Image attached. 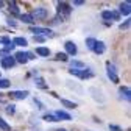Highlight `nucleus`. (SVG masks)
Segmentation results:
<instances>
[{
	"label": "nucleus",
	"instance_id": "28",
	"mask_svg": "<svg viewBox=\"0 0 131 131\" xmlns=\"http://www.w3.org/2000/svg\"><path fill=\"white\" fill-rule=\"evenodd\" d=\"M0 42H3V44L8 45V44H11V39L9 38H0Z\"/></svg>",
	"mask_w": 131,
	"mask_h": 131
},
{
	"label": "nucleus",
	"instance_id": "19",
	"mask_svg": "<svg viewBox=\"0 0 131 131\" xmlns=\"http://www.w3.org/2000/svg\"><path fill=\"white\" fill-rule=\"evenodd\" d=\"M9 88V81L5 78H0V89H8Z\"/></svg>",
	"mask_w": 131,
	"mask_h": 131
},
{
	"label": "nucleus",
	"instance_id": "13",
	"mask_svg": "<svg viewBox=\"0 0 131 131\" xmlns=\"http://www.w3.org/2000/svg\"><path fill=\"white\" fill-rule=\"evenodd\" d=\"M19 17H20V20H24L25 24H35V22H36L35 19H33V16L28 14V13H25V14H19Z\"/></svg>",
	"mask_w": 131,
	"mask_h": 131
},
{
	"label": "nucleus",
	"instance_id": "29",
	"mask_svg": "<svg viewBox=\"0 0 131 131\" xmlns=\"http://www.w3.org/2000/svg\"><path fill=\"white\" fill-rule=\"evenodd\" d=\"M129 27V20H126L125 24H120V30H123V28H128Z\"/></svg>",
	"mask_w": 131,
	"mask_h": 131
},
{
	"label": "nucleus",
	"instance_id": "5",
	"mask_svg": "<svg viewBox=\"0 0 131 131\" xmlns=\"http://www.w3.org/2000/svg\"><path fill=\"white\" fill-rule=\"evenodd\" d=\"M64 47H66V55H70V56H75L77 55V52H78V48H77V45H75V42H72V41H67L64 44Z\"/></svg>",
	"mask_w": 131,
	"mask_h": 131
},
{
	"label": "nucleus",
	"instance_id": "11",
	"mask_svg": "<svg viewBox=\"0 0 131 131\" xmlns=\"http://www.w3.org/2000/svg\"><path fill=\"white\" fill-rule=\"evenodd\" d=\"M119 11H120V14H123V16H129V13H131V9H129V2H122L120 6H119Z\"/></svg>",
	"mask_w": 131,
	"mask_h": 131
},
{
	"label": "nucleus",
	"instance_id": "32",
	"mask_svg": "<svg viewBox=\"0 0 131 131\" xmlns=\"http://www.w3.org/2000/svg\"><path fill=\"white\" fill-rule=\"evenodd\" d=\"M56 131H67V129H64V128H59V129H56Z\"/></svg>",
	"mask_w": 131,
	"mask_h": 131
},
{
	"label": "nucleus",
	"instance_id": "12",
	"mask_svg": "<svg viewBox=\"0 0 131 131\" xmlns=\"http://www.w3.org/2000/svg\"><path fill=\"white\" fill-rule=\"evenodd\" d=\"M55 117H56L58 120H70V119H72L70 114H67L66 111H56V112H55Z\"/></svg>",
	"mask_w": 131,
	"mask_h": 131
},
{
	"label": "nucleus",
	"instance_id": "17",
	"mask_svg": "<svg viewBox=\"0 0 131 131\" xmlns=\"http://www.w3.org/2000/svg\"><path fill=\"white\" fill-rule=\"evenodd\" d=\"M8 6H9V11L13 14H19V8H17V5H16V2H9Z\"/></svg>",
	"mask_w": 131,
	"mask_h": 131
},
{
	"label": "nucleus",
	"instance_id": "31",
	"mask_svg": "<svg viewBox=\"0 0 131 131\" xmlns=\"http://www.w3.org/2000/svg\"><path fill=\"white\" fill-rule=\"evenodd\" d=\"M35 41H38V42H42V41H44V38H42V36H35Z\"/></svg>",
	"mask_w": 131,
	"mask_h": 131
},
{
	"label": "nucleus",
	"instance_id": "2",
	"mask_svg": "<svg viewBox=\"0 0 131 131\" xmlns=\"http://www.w3.org/2000/svg\"><path fill=\"white\" fill-rule=\"evenodd\" d=\"M70 11H72V8H70V5L67 2H59L58 3V13L61 14V19L67 17V16L70 14Z\"/></svg>",
	"mask_w": 131,
	"mask_h": 131
},
{
	"label": "nucleus",
	"instance_id": "23",
	"mask_svg": "<svg viewBox=\"0 0 131 131\" xmlns=\"http://www.w3.org/2000/svg\"><path fill=\"white\" fill-rule=\"evenodd\" d=\"M14 112H16V106H14V105H8V106H6V114L13 116Z\"/></svg>",
	"mask_w": 131,
	"mask_h": 131
},
{
	"label": "nucleus",
	"instance_id": "8",
	"mask_svg": "<svg viewBox=\"0 0 131 131\" xmlns=\"http://www.w3.org/2000/svg\"><path fill=\"white\" fill-rule=\"evenodd\" d=\"M14 59H16V62L25 64V62L28 61V53H27V52H17V53L14 55Z\"/></svg>",
	"mask_w": 131,
	"mask_h": 131
},
{
	"label": "nucleus",
	"instance_id": "24",
	"mask_svg": "<svg viewBox=\"0 0 131 131\" xmlns=\"http://www.w3.org/2000/svg\"><path fill=\"white\" fill-rule=\"evenodd\" d=\"M70 66H72V69H75V67H84V64L81 62V61H72Z\"/></svg>",
	"mask_w": 131,
	"mask_h": 131
},
{
	"label": "nucleus",
	"instance_id": "21",
	"mask_svg": "<svg viewBox=\"0 0 131 131\" xmlns=\"http://www.w3.org/2000/svg\"><path fill=\"white\" fill-rule=\"evenodd\" d=\"M120 94H123L126 100H129V88H126V86L123 88V86H122V88H120Z\"/></svg>",
	"mask_w": 131,
	"mask_h": 131
},
{
	"label": "nucleus",
	"instance_id": "14",
	"mask_svg": "<svg viewBox=\"0 0 131 131\" xmlns=\"http://www.w3.org/2000/svg\"><path fill=\"white\" fill-rule=\"evenodd\" d=\"M36 53L39 56H50V50H48L47 47H38L36 48Z\"/></svg>",
	"mask_w": 131,
	"mask_h": 131
},
{
	"label": "nucleus",
	"instance_id": "4",
	"mask_svg": "<svg viewBox=\"0 0 131 131\" xmlns=\"http://www.w3.org/2000/svg\"><path fill=\"white\" fill-rule=\"evenodd\" d=\"M30 31L35 33L36 36H39V35L50 36V35H52V30H50V28H42V27H30Z\"/></svg>",
	"mask_w": 131,
	"mask_h": 131
},
{
	"label": "nucleus",
	"instance_id": "1",
	"mask_svg": "<svg viewBox=\"0 0 131 131\" xmlns=\"http://www.w3.org/2000/svg\"><path fill=\"white\" fill-rule=\"evenodd\" d=\"M31 16H33V19H47V16H48V11L44 8V6H39V8H35V9H33V13H30Z\"/></svg>",
	"mask_w": 131,
	"mask_h": 131
},
{
	"label": "nucleus",
	"instance_id": "33",
	"mask_svg": "<svg viewBox=\"0 0 131 131\" xmlns=\"http://www.w3.org/2000/svg\"><path fill=\"white\" fill-rule=\"evenodd\" d=\"M3 6V2H2V0H0V8H2Z\"/></svg>",
	"mask_w": 131,
	"mask_h": 131
},
{
	"label": "nucleus",
	"instance_id": "7",
	"mask_svg": "<svg viewBox=\"0 0 131 131\" xmlns=\"http://www.w3.org/2000/svg\"><path fill=\"white\" fill-rule=\"evenodd\" d=\"M102 17H103L105 20H109V19H116V20H119L120 14L116 13V11H103V13H102Z\"/></svg>",
	"mask_w": 131,
	"mask_h": 131
},
{
	"label": "nucleus",
	"instance_id": "6",
	"mask_svg": "<svg viewBox=\"0 0 131 131\" xmlns=\"http://www.w3.org/2000/svg\"><path fill=\"white\" fill-rule=\"evenodd\" d=\"M2 66L5 69H11V67H14L16 66V59H14V56H5V58H2Z\"/></svg>",
	"mask_w": 131,
	"mask_h": 131
},
{
	"label": "nucleus",
	"instance_id": "15",
	"mask_svg": "<svg viewBox=\"0 0 131 131\" xmlns=\"http://www.w3.org/2000/svg\"><path fill=\"white\" fill-rule=\"evenodd\" d=\"M13 44H14V47H16V45L25 47V45H27V39H25V38H14V39H13Z\"/></svg>",
	"mask_w": 131,
	"mask_h": 131
},
{
	"label": "nucleus",
	"instance_id": "30",
	"mask_svg": "<svg viewBox=\"0 0 131 131\" xmlns=\"http://www.w3.org/2000/svg\"><path fill=\"white\" fill-rule=\"evenodd\" d=\"M73 5L75 6H81V5H84V2L83 0H77V2H73Z\"/></svg>",
	"mask_w": 131,
	"mask_h": 131
},
{
	"label": "nucleus",
	"instance_id": "9",
	"mask_svg": "<svg viewBox=\"0 0 131 131\" xmlns=\"http://www.w3.org/2000/svg\"><path fill=\"white\" fill-rule=\"evenodd\" d=\"M9 95L14 97V98H17V100H24V98L28 97V91H13Z\"/></svg>",
	"mask_w": 131,
	"mask_h": 131
},
{
	"label": "nucleus",
	"instance_id": "16",
	"mask_svg": "<svg viewBox=\"0 0 131 131\" xmlns=\"http://www.w3.org/2000/svg\"><path fill=\"white\" fill-rule=\"evenodd\" d=\"M61 105H62V106H66V108H69V109H73V108H77V103H73V102H69V100H66V98H62V100H61Z\"/></svg>",
	"mask_w": 131,
	"mask_h": 131
},
{
	"label": "nucleus",
	"instance_id": "3",
	"mask_svg": "<svg viewBox=\"0 0 131 131\" xmlns=\"http://www.w3.org/2000/svg\"><path fill=\"white\" fill-rule=\"evenodd\" d=\"M106 69H108V77L114 81V83H119V77H117V70L114 67V64L106 62Z\"/></svg>",
	"mask_w": 131,
	"mask_h": 131
},
{
	"label": "nucleus",
	"instance_id": "20",
	"mask_svg": "<svg viewBox=\"0 0 131 131\" xmlns=\"http://www.w3.org/2000/svg\"><path fill=\"white\" fill-rule=\"evenodd\" d=\"M95 42H97V39H94V38H88L86 39V45H88V48H94V45H95Z\"/></svg>",
	"mask_w": 131,
	"mask_h": 131
},
{
	"label": "nucleus",
	"instance_id": "22",
	"mask_svg": "<svg viewBox=\"0 0 131 131\" xmlns=\"http://www.w3.org/2000/svg\"><path fill=\"white\" fill-rule=\"evenodd\" d=\"M44 120H47V122H58V119H56L55 116H52V114H45V116H44Z\"/></svg>",
	"mask_w": 131,
	"mask_h": 131
},
{
	"label": "nucleus",
	"instance_id": "26",
	"mask_svg": "<svg viewBox=\"0 0 131 131\" xmlns=\"http://www.w3.org/2000/svg\"><path fill=\"white\" fill-rule=\"evenodd\" d=\"M36 83H38V86H39V88H42V89H45V88H47V84H44V80H42V78H36Z\"/></svg>",
	"mask_w": 131,
	"mask_h": 131
},
{
	"label": "nucleus",
	"instance_id": "10",
	"mask_svg": "<svg viewBox=\"0 0 131 131\" xmlns=\"http://www.w3.org/2000/svg\"><path fill=\"white\" fill-rule=\"evenodd\" d=\"M105 48H106V47H105V42H103V41H97L92 50H94V52H95L97 55H102V53L105 52Z\"/></svg>",
	"mask_w": 131,
	"mask_h": 131
},
{
	"label": "nucleus",
	"instance_id": "27",
	"mask_svg": "<svg viewBox=\"0 0 131 131\" xmlns=\"http://www.w3.org/2000/svg\"><path fill=\"white\" fill-rule=\"evenodd\" d=\"M109 129L111 131H123L120 126H117V125H109Z\"/></svg>",
	"mask_w": 131,
	"mask_h": 131
},
{
	"label": "nucleus",
	"instance_id": "18",
	"mask_svg": "<svg viewBox=\"0 0 131 131\" xmlns=\"http://www.w3.org/2000/svg\"><path fill=\"white\" fill-rule=\"evenodd\" d=\"M0 129H3V131H11V126H9L2 117H0Z\"/></svg>",
	"mask_w": 131,
	"mask_h": 131
},
{
	"label": "nucleus",
	"instance_id": "25",
	"mask_svg": "<svg viewBox=\"0 0 131 131\" xmlns=\"http://www.w3.org/2000/svg\"><path fill=\"white\" fill-rule=\"evenodd\" d=\"M56 59L58 61H67V55H66V53H58L56 55Z\"/></svg>",
	"mask_w": 131,
	"mask_h": 131
}]
</instances>
